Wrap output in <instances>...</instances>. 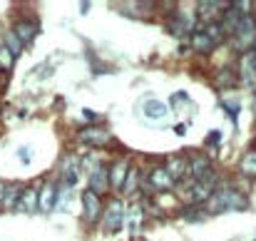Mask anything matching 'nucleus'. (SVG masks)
<instances>
[{
	"mask_svg": "<svg viewBox=\"0 0 256 241\" xmlns=\"http://www.w3.org/2000/svg\"><path fill=\"white\" fill-rule=\"evenodd\" d=\"M239 172L249 179H256V150H249L242 160H239Z\"/></svg>",
	"mask_w": 256,
	"mask_h": 241,
	"instance_id": "20",
	"label": "nucleus"
},
{
	"mask_svg": "<svg viewBox=\"0 0 256 241\" xmlns=\"http://www.w3.org/2000/svg\"><path fill=\"white\" fill-rule=\"evenodd\" d=\"M222 140V134L219 132H209V137H206V144H216Z\"/></svg>",
	"mask_w": 256,
	"mask_h": 241,
	"instance_id": "29",
	"label": "nucleus"
},
{
	"mask_svg": "<svg viewBox=\"0 0 256 241\" xmlns=\"http://www.w3.org/2000/svg\"><path fill=\"white\" fill-rule=\"evenodd\" d=\"M229 8V2H212V0H199L194 5V18L199 20V25H212L219 22V12H224Z\"/></svg>",
	"mask_w": 256,
	"mask_h": 241,
	"instance_id": "3",
	"label": "nucleus"
},
{
	"mask_svg": "<svg viewBox=\"0 0 256 241\" xmlns=\"http://www.w3.org/2000/svg\"><path fill=\"white\" fill-rule=\"evenodd\" d=\"M206 204V212L209 214H224V212H246L249 209V199L246 194H242L239 189L224 184V186H216L214 194L204 202Z\"/></svg>",
	"mask_w": 256,
	"mask_h": 241,
	"instance_id": "1",
	"label": "nucleus"
},
{
	"mask_svg": "<svg viewBox=\"0 0 256 241\" xmlns=\"http://www.w3.org/2000/svg\"><path fill=\"white\" fill-rule=\"evenodd\" d=\"M78 164H80V157H75V154H68V157H65V162H62V166H60L62 184H65L68 189L78 184Z\"/></svg>",
	"mask_w": 256,
	"mask_h": 241,
	"instance_id": "16",
	"label": "nucleus"
},
{
	"mask_svg": "<svg viewBox=\"0 0 256 241\" xmlns=\"http://www.w3.org/2000/svg\"><path fill=\"white\" fill-rule=\"evenodd\" d=\"M15 209L22 212V214H32L38 209V189L35 186H25L20 189V196L15 202Z\"/></svg>",
	"mask_w": 256,
	"mask_h": 241,
	"instance_id": "14",
	"label": "nucleus"
},
{
	"mask_svg": "<svg viewBox=\"0 0 256 241\" xmlns=\"http://www.w3.org/2000/svg\"><path fill=\"white\" fill-rule=\"evenodd\" d=\"M212 174H214V169H212V160H209L206 154L196 152V154H192V157L186 160V176H189L192 182H202V179H206V176H212Z\"/></svg>",
	"mask_w": 256,
	"mask_h": 241,
	"instance_id": "4",
	"label": "nucleus"
},
{
	"mask_svg": "<svg viewBox=\"0 0 256 241\" xmlns=\"http://www.w3.org/2000/svg\"><path fill=\"white\" fill-rule=\"evenodd\" d=\"M5 192H8V184L0 182V204H2V199H5Z\"/></svg>",
	"mask_w": 256,
	"mask_h": 241,
	"instance_id": "31",
	"label": "nucleus"
},
{
	"mask_svg": "<svg viewBox=\"0 0 256 241\" xmlns=\"http://www.w3.org/2000/svg\"><path fill=\"white\" fill-rule=\"evenodd\" d=\"M202 30L206 32V38L214 42V45H222V42H226V32H224V28L219 25V22H212V25H202Z\"/></svg>",
	"mask_w": 256,
	"mask_h": 241,
	"instance_id": "22",
	"label": "nucleus"
},
{
	"mask_svg": "<svg viewBox=\"0 0 256 241\" xmlns=\"http://www.w3.org/2000/svg\"><path fill=\"white\" fill-rule=\"evenodd\" d=\"M222 107H224V112L234 120V124H236V117H239V102L236 100H222Z\"/></svg>",
	"mask_w": 256,
	"mask_h": 241,
	"instance_id": "27",
	"label": "nucleus"
},
{
	"mask_svg": "<svg viewBox=\"0 0 256 241\" xmlns=\"http://www.w3.org/2000/svg\"><path fill=\"white\" fill-rule=\"evenodd\" d=\"M58 199H60V189L52 184V182H45L40 189H38V209L40 212H52L58 206Z\"/></svg>",
	"mask_w": 256,
	"mask_h": 241,
	"instance_id": "9",
	"label": "nucleus"
},
{
	"mask_svg": "<svg viewBox=\"0 0 256 241\" xmlns=\"http://www.w3.org/2000/svg\"><path fill=\"white\" fill-rule=\"evenodd\" d=\"M130 169H132V164H130V160H127V157L112 162V166H110V189L122 192V184H124V179H127Z\"/></svg>",
	"mask_w": 256,
	"mask_h": 241,
	"instance_id": "10",
	"label": "nucleus"
},
{
	"mask_svg": "<svg viewBox=\"0 0 256 241\" xmlns=\"http://www.w3.org/2000/svg\"><path fill=\"white\" fill-rule=\"evenodd\" d=\"M18 196H20V189H18V186H8L2 204H5V206H12V209H15V202H18Z\"/></svg>",
	"mask_w": 256,
	"mask_h": 241,
	"instance_id": "28",
	"label": "nucleus"
},
{
	"mask_svg": "<svg viewBox=\"0 0 256 241\" xmlns=\"http://www.w3.org/2000/svg\"><path fill=\"white\" fill-rule=\"evenodd\" d=\"M239 80L244 87H254L256 82V52L254 50H244L242 60H239Z\"/></svg>",
	"mask_w": 256,
	"mask_h": 241,
	"instance_id": "7",
	"label": "nucleus"
},
{
	"mask_svg": "<svg viewBox=\"0 0 256 241\" xmlns=\"http://www.w3.org/2000/svg\"><path fill=\"white\" fill-rule=\"evenodd\" d=\"M167 112L170 110L160 100H147L144 102V117H150V120H162V117H167Z\"/></svg>",
	"mask_w": 256,
	"mask_h": 241,
	"instance_id": "21",
	"label": "nucleus"
},
{
	"mask_svg": "<svg viewBox=\"0 0 256 241\" xmlns=\"http://www.w3.org/2000/svg\"><path fill=\"white\" fill-rule=\"evenodd\" d=\"M102 199L94 194V192H90V189H85L82 192V216H85L87 224H94L100 216H102Z\"/></svg>",
	"mask_w": 256,
	"mask_h": 241,
	"instance_id": "8",
	"label": "nucleus"
},
{
	"mask_svg": "<svg viewBox=\"0 0 256 241\" xmlns=\"http://www.w3.org/2000/svg\"><path fill=\"white\" fill-rule=\"evenodd\" d=\"M174 132H176L179 137H184V134H186V124H182V122H179V124L174 127Z\"/></svg>",
	"mask_w": 256,
	"mask_h": 241,
	"instance_id": "30",
	"label": "nucleus"
},
{
	"mask_svg": "<svg viewBox=\"0 0 256 241\" xmlns=\"http://www.w3.org/2000/svg\"><path fill=\"white\" fill-rule=\"evenodd\" d=\"M78 142L85 144V147H107L112 142V134L104 130V127H82L78 134Z\"/></svg>",
	"mask_w": 256,
	"mask_h": 241,
	"instance_id": "6",
	"label": "nucleus"
},
{
	"mask_svg": "<svg viewBox=\"0 0 256 241\" xmlns=\"http://www.w3.org/2000/svg\"><path fill=\"white\" fill-rule=\"evenodd\" d=\"M189 48H192L194 52H199V55H206V52H212L216 45L206 38V32L202 30V25H196V30H194L192 38H189Z\"/></svg>",
	"mask_w": 256,
	"mask_h": 241,
	"instance_id": "15",
	"label": "nucleus"
},
{
	"mask_svg": "<svg viewBox=\"0 0 256 241\" xmlns=\"http://www.w3.org/2000/svg\"><path fill=\"white\" fill-rule=\"evenodd\" d=\"M164 172L172 176V182H174V184H176V182H182V179L186 176V160H184L182 154L167 157V162H164Z\"/></svg>",
	"mask_w": 256,
	"mask_h": 241,
	"instance_id": "17",
	"label": "nucleus"
},
{
	"mask_svg": "<svg viewBox=\"0 0 256 241\" xmlns=\"http://www.w3.org/2000/svg\"><path fill=\"white\" fill-rule=\"evenodd\" d=\"M90 192H94L97 196L110 192V166H104V164L94 166V172L90 174Z\"/></svg>",
	"mask_w": 256,
	"mask_h": 241,
	"instance_id": "12",
	"label": "nucleus"
},
{
	"mask_svg": "<svg viewBox=\"0 0 256 241\" xmlns=\"http://www.w3.org/2000/svg\"><path fill=\"white\" fill-rule=\"evenodd\" d=\"M234 80H236V75H234V70H232V68H222V70L214 75V82H216V84H222V87H232Z\"/></svg>",
	"mask_w": 256,
	"mask_h": 241,
	"instance_id": "23",
	"label": "nucleus"
},
{
	"mask_svg": "<svg viewBox=\"0 0 256 241\" xmlns=\"http://www.w3.org/2000/svg\"><path fill=\"white\" fill-rule=\"evenodd\" d=\"M154 194H167L174 189V182H172V176L164 172V166H154L152 172H150V184H147Z\"/></svg>",
	"mask_w": 256,
	"mask_h": 241,
	"instance_id": "11",
	"label": "nucleus"
},
{
	"mask_svg": "<svg viewBox=\"0 0 256 241\" xmlns=\"http://www.w3.org/2000/svg\"><path fill=\"white\" fill-rule=\"evenodd\" d=\"M254 12H256V5H254ZM254 20H256V15H254Z\"/></svg>",
	"mask_w": 256,
	"mask_h": 241,
	"instance_id": "32",
	"label": "nucleus"
},
{
	"mask_svg": "<svg viewBox=\"0 0 256 241\" xmlns=\"http://www.w3.org/2000/svg\"><path fill=\"white\" fill-rule=\"evenodd\" d=\"M137 179H140V172H137V166H132L130 174H127V179H124V184H122V192L124 194H132L137 189Z\"/></svg>",
	"mask_w": 256,
	"mask_h": 241,
	"instance_id": "26",
	"label": "nucleus"
},
{
	"mask_svg": "<svg viewBox=\"0 0 256 241\" xmlns=\"http://www.w3.org/2000/svg\"><path fill=\"white\" fill-rule=\"evenodd\" d=\"M12 65H15V58H12V52L5 48V42H0V70H12Z\"/></svg>",
	"mask_w": 256,
	"mask_h": 241,
	"instance_id": "25",
	"label": "nucleus"
},
{
	"mask_svg": "<svg viewBox=\"0 0 256 241\" xmlns=\"http://www.w3.org/2000/svg\"><path fill=\"white\" fill-rule=\"evenodd\" d=\"M214 186H216V174L202 179V182H192L186 186V199L194 202V204H204L212 194H214Z\"/></svg>",
	"mask_w": 256,
	"mask_h": 241,
	"instance_id": "5",
	"label": "nucleus"
},
{
	"mask_svg": "<svg viewBox=\"0 0 256 241\" xmlns=\"http://www.w3.org/2000/svg\"><path fill=\"white\" fill-rule=\"evenodd\" d=\"M12 35L22 42V45H30L32 40H35V35H38V25H35V20H18L15 25H12Z\"/></svg>",
	"mask_w": 256,
	"mask_h": 241,
	"instance_id": "13",
	"label": "nucleus"
},
{
	"mask_svg": "<svg viewBox=\"0 0 256 241\" xmlns=\"http://www.w3.org/2000/svg\"><path fill=\"white\" fill-rule=\"evenodd\" d=\"M102 226L107 234H117L122 226H124V204L122 199H112L104 209H102Z\"/></svg>",
	"mask_w": 256,
	"mask_h": 241,
	"instance_id": "2",
	"label": "nucleus"
},
{
	"mask_svg": "<svg viewBox=\"0 0 256 241\" xmlns=\"http://www.w3.org/2000/svg\"><path fill=\"white\" fill-rule=\"evenodd\" d=\"M142 224H144V206L140 202H132V206H130V234L137 236L142 232Z\"/></svg>",
	"mask_w": 256,
	"mask_h": 241,
	"instance_id": "19",
	"label": "nucleus"
},
{
	"mask_svg": "<svg viewBox=\"0 0 256 241\" xmlns=\"http://www.w3.org/2000/svg\"><path fill=\"white\" fill-rule=\"evenodd\" d=\"M170 30L176 38H182V35H186V32H194V20H192L186 12L176 10V12H174V20L170 22Z\"/></svg>",
	"mask_w": 256,
	"mask_h": 241,
	"instance_id": "18",
	"label": "nucleus"
},
{
	"mask_svg": "<svg viewBox=\"0 0 256 241\" xmlns=\"http://www.w3.org/2000/svg\"><path fill=\"white\" fill-rule=\"evenodd\" d=\"M5 48L12 52V58H15V60H18V55L22 52V42L12 35V30H10V32H5Z\"/></svg>",
	"mask_w": 256,
	"mask_h": 241,
	"instance_id": "24",
	"label": "nucleus"
}]
</instances>
